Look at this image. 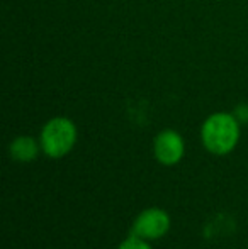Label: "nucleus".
Returning a JSON list of instances; mask_svg holds the SVG:
<instances>
[{
  "mask_svg": "<svg viewBox=\"0 0 248 249\" xmlns=\"http://www.w3.org/2000/svg\"><path fill=\"white\" fill-rule=\"evenodd\" d=\"M202 142L211 153L226 154L236 146L240 138V125L235 115L212 114L202 125Z\"/></svg>",
  "mask_w": 248,
  "mask_h": 249,
  "instance_id": "1",
  "label": "nucleus"
},
{
  "mask_svg": "<svg viewBox=\"0 0 248 249\" xmlns=\"http://www.w3.org/2000/svg\"><path fill=\"white\" fill-rule=\"evenodd\" d=\"M76 129L70 119L55 117L41 131V148L50 158H61L73 148Z\"/></svg>",
  "mask_w": 248,
  "mask_h": 249,
  "instance_id": "2",
  "label": "nucleus"
},
{
  "mask_svg": "<svg viewBox=\"0 0 248 249\" xmlns=\"http://www.w3.org/2000/svg\"><path fill=\"white\" fill-rule=\"evenodd\" d=\"M170 229V217L162 209H146L136 217L133 224V236L143 239H158Z\"/></svg>",
  "mask_w": 248,
  "mask_h": 249,
  "instance_id": "3",
  "label": "nucleus"
},
{
  "mask_svg": "<svg viewBox=\"0 0 248 249\" xmlns=\"http://www.w3.org/2000/svg\"><path fill=\"white\" fill-rule=\"evenodd\" d=\"M155 156L162 164H175L184 156V141L175 131H162L155 139Z\"/></svg>",
  "mask_w": 248,
  "mask_h": 249,
  "instance_id": "4",
  "label": "nucleus"
},
{
  "mask_svg": "<svg viewBox=\"0 0 248 249\" xmlns=\"http://www.w3.org/2000/svg\"><path fill=\"white\" fill-rule=\"evenodd\" d=\"M38 153H39L38 142L33 138H27V136H20V138L14 139L12 144H10V156L16 161H20V163L33 161L38 156Z\"/></svg>",
  "mask_w": 248,
  "mask_h": 249,
  "instance_id": "5",
  "label": "nucleus"
},
{
  "mask_svg": "<svg viewBox=\"0 0 248 249\" xmlns=\"http://www.w3.org/2000/svg\"><path fill=\"white\" fill-rule=\"evenodd\" d=\"M117 249H152V248H150V244L143 237L133 236L131 234V237H128L124 243H121V246Z\"/></svg>",
  "mask_w": 248,
  "mask_h": 249,
  "instance_id": "6",
  "label": "nucleus"
}]
</instances>
